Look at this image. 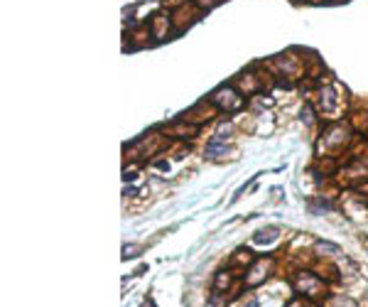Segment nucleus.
<instances>
[{
	"instance_id": "obj_1",
	"label": "nucleus",
	"mask_w": 368,
	"mask_h": 307,
	"mask_svg": "<svg viewBox=\"0 0 368 307\" xmlns=\"http://www.w3.org/2000/svg\"><path fill=\"white\" fill-rule=\"evenodd\" d=\"M292 288L297 292H302V295H309V297L322 295V280L314 273H305V271L292 278Z\"/></svg>"
},
{
	"instance_id": "obj_2",
	"label": "nucleus",
	"mask_w": 368,
	"mask_h": 307,
	"mask_svg": "<svg viewBox=\"0 0 368 307\" xmlns=\"http://www.w3.org/2000/svg\"><path fill=\"white\" fill-rule=\"evenodd\" d=\"M211 103H216L221 111H236L243 101H241V96L231 89V86H221L218 91H214V96H211Z\"/></svg>"
},
{
	"instance_id": "obj_3",
	"label": "nucleus",
	"mask_w": 368,
	"mask_h": 307,
	"mask_svg": "<svg viewBox=\"0 0 368 307\" xmlns=\"http://www.w3.org/2000/svg\"><path fill=\"white\" fill-rule=\"evenodd\" d=\"M268 268H270V260H258L253 268H250V275L245 278V283L253 288V285H258V283H263L265 278H268Z\"/></svg>"
},
{
	"instance_id": "obj_4",
	"label": "nucleus",
	"mask_w": 368,
	"mask_h": 307,
	"mask_svg": "<svg viewBox=\"0 0 368 307\" xmlns=\"http://www.w3.org/2000/svg\"><path fill=\"white\" fill-rule=\"evenodd\" d=\"M226 138H221V135H214L206 145V158H218V155H226Z\"/></svg>"
},
{
	"instance_id": "obj_5",
	"label": "nucleus",
	"mask_w": 368,
	"mask_h": 307,
	"mask_svg": "<svg viewBox=\"0 0 368 307\" xmlns=\"http://www.w3.org/2000/svg\"><path fill=\"white\" fill-rule=\"evenodd\" d=\"M324 143H326V145H341V143H346V130H344L341 126H334V128L326 133Z\"/></svg>"
},
{
	"instance_id": "obj_6",
	"label": "nucleus",
	"mask_w": 368,
	"mask_h": 307,
	"mask_svg": "<svg viewBox=\"0 0 368 307\" xmlns=\"http://www.w3.org/2000/svg\"><path fill=\"white\" fill-rule=\"evenodd\" d=\"M334 108H337V98H334V91H331V89L322 91V111H324V113H331Z\"/></svg>"
},
{
	"instance_id": "obj_7",
	"label": "nucleus",
	"mask_w": 368,
	"mask_h": 307,
	"mask_svg": "<svg viewBox=\"0 0 368 307\" xmlns=\"http://www.w3.org/2000/svg\"><path fill=\"white\" fill-rule=\"evenodd\" d=\"M275 239H277V228H263V231H258V234L253 236L255 243H270V241H275Z\"/></svg>"
},
{
	"instance_id": "obj_8",
	"label": "nucleus",
	"mask_w": 368,
	"mask_h": 307,
	"mask_svg": "<svg viewBox=\"0 0 368 307\" xmlns=\"http://www.w3.org/2000/svg\"><path fill=\"white\" fill-rule=\"evenodd\" d=\"M329 307H358L351 297H344V295H339V297H331L329 300Z\"/></svg>"
},
{
	"instance_id": "obj_9",
	"label": "nucleus",
	"mask_w": 368,
	"mask_h": 307,
	"mask_svg": "<svg viewBox=\"0 0 368 307\" xmlns=\"http://www.w3.org/2000/svg\"><path fill=\"white\" fill-rule=\"evenodd\" d=\"M307 207H309V211H312V214H319V211H326V209H331V204H329L326 199H312Z\"/></svg>"
},
{
	"instance_id": "obj_10",
	"label": "nucleus",
	"mask_w": 368,
	"mask_h": 307,
	"mask_svg": "<svg viewBox=\"0 0 368 307\" xmlns=\"http://www.w3.org/2000/svg\"><path fill=\"white\" fill-rule=\"evenodd\" d=\"M317 251H322V253H324V251H326V253H341V248H339L337 243H326V241H319V243H317Z\"/></svg>"
},
{
	"instance_id": "obj_11",
	"label": "nucleus",
	"mask_w": 368,
	"mask_h": 307,
	"mask_svg": "<svg viewBox=\"0 0 368 307\" xmlns=\"http://www.w3.org/2000/svg\"><path fill=\"white\" fill-rule=\"evenodd\" d=\"M229 283H231V275H229V273H218V275H216V290L229 288Z\"/></svg>"
},
{
	"instance_id": "obj_12",
	"label": "nucleus",
	"mask_w": 368,
	"mask_h": 307,
	"mask_svg": "<svg viewBox=\"0 0 368 307\" xmlns=\"http://www.w3.org/2000/svg\"><path fill=\"white\" fill-rule=\"evenodd\" d=\"M135 256H140V246H135V243L123 246V258H135Z\"/></svg>"
},
{
	"instance_id": "obj_13",
	"label": "nucleus",
	"mask_w": 368,
	"mask_h": 307,
	"mask_svg": "<svg viewBox=\"0 0 368 307\" xmlns=\"http://www.w3.org/2000/svg\"><path fill=\"white\" fill-rule=\"evenodd\" d=\"M302 121H305V123H307V126H309V123H312V108H309V106H307V108H305V111H302Z\"/></svg>"
},
{
	"instance_id": "obj_14",
	"label": "nucleus",
	"mask_w": 368,
	"mask_h": 307,
	"mask_svg": "<svg viewBox=\"0 0 368 307\" xmlns=\"http://www.w3.org/2000/svg\"><path fill=\"white\" fill-rule=\"evenodd\" d=\"M245 307H258V300H250V302L245 305Z\"/></svg>"
}]
</instances>
